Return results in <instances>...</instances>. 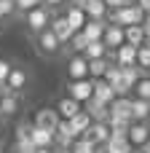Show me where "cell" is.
I'll return each mask as SVG.
<instances>
[{"label": "cell", "instance_id": "1", "mask_svg": "<svg viewBox=\"0 0 150 153\" xmlns=\"http://www.w3.org/2000/svg\"><path fill=\"white\" fill-rule=\"evenodd\" d=\"M24 22H27V27L38 35V32H43V30L48 27V22H51V11H48L46 5L30 8V11H24Z\"/></svg>", "mask_w": 150, "mask_h": 153}, {"label": "cell", "instance_id": "2", "mask_svg": "<svg viewBox=\"0 0 150 153\" xmlns=\"http://www.w3.org/2000/svg\"><path fill=\"white\" fill-rule=\"evenodd\" d=\"M126 140H129L132 148H142V145L150 140V126L145 124V121H132L129 129H126Z\"/></svg>", "mask_w": 150, "mask_h": 153}, {"label": "cell", "instance_id": "3", "mask_svg": "<svg viewBox=\"0 0 150 153\" xmlns=\"http://www.w3.org/2000/svg\"><path fill=\"white\" fill-rule=\"evenodd\" d=\"M86 143H91V145H105L107 140H110V126L105 124V121H91V126L81 134Z\"/></svg>", "mask_w": 150, "mask_h": 153}, {"label": "cell", "instance_id": "4", "mask_svg": "<svg viewBox=\"0 0 150 153\" xmlns=\"http://www.w3.org/2000/svg\"><path fill=\"white\" fill-rule=\"evenodd\" d=\"M67 97H72L75 102H89L91 100V78H83V81H70L67 83Z\"/></svg>", "mask_w": 150, "mask_h": 153}, {"label": "cell", "instance_id": "5", "mask_svg": "<svg viewBox=\"0 0 150 153\" xmlns=\"http://www.w3.org/2000/svg\"><path fill=\"white\" fill-rule=\"evenodd\" d=\"M110 59H113L118 67L137 65V48H134V46H129V43H121L115 51H110Z\"/></svg>", "mask_w": 150, "mask_h": 153}, {"label": "cell", "instance_id": "6", "mask_svg": "<svg viewBox=\"0 0 150 153\" xmlns=\"http://www.w3.org/2000/svg\"><path fill=\"white\" fill-rule=\"evenodd\" d=\"M102 43H105V48H107V51H115V48H118V46L123 43V27H118V24H110V22H105Z\"/></svg>", "mask_w": 150, "mask_h": 153}, {"label": "cell", "instance_id": "7", "mask_svg": "<svg viewBox=\"0 0 150 153\" xmlns=\"http://www.w3.org/2000/svg\"><path fill=\"white\" fill-rule=\"evenodd\" d=\"M67 75H70V81H83V78H89V59H86L83 54H75V56L67 62Z\"/></svg>", "mask_w": 150, "mask_h": 153}, {"label": "cell", "instance_id": "8", "mask_svg": "<svg viewBox=\"0 0 150 153\" xmlns=\"http://www.w3.org/2000/svg\"><path fill=\"white\" fill-rule=\"evenodd\" d=\"M48 30L56 35L59 46L70 43V38H72V30H70V24H67V19H64V16H51V22H48Z\"/></svg>", "mask_w": 150, "mask_h": 153}, {"label": "cell", "instance_id": "9", "mask_svg": "<svg viewBox=\"0 0 150 153\" xmlns=\"http://www.w3.org/2000/svg\"><path fill=\"white\" fill-rule=\"evenodd\" d=\"M24 86H27V73H24L21 67H11V73H8V78H5V83H3V89L11 91V94H19V91H24Z\"/></svg>", "mask_w": 150, "mask_h": 153}, {"label": "cell", "instance_id": "10", "mask_svg": "<svg viewBox=\"0 0 150 153\" xmlns=\"http://www.w3.org/2000/svg\"><path fill=\"white\" fill-rule=\"evenodd\" d=\"M91 100L99 102V105H110V102L115 100V94H113V89L107 86V81L97 78V81H91Z\"/></svg>", "mask_w": 150, "mask_h": 153}, {"label": "cell", "instance_id": "11", "mask_svg": "<svg viewBox=\"0 0 150 153\" xmlns=\"http://www.w3.org/2000/svg\"><path fill=\"white\" fill-rule=\"evenodd\" d=\"M56 124H59V116H56L54 108H40L35 113V121H32V126H40V129H48V132H54Z\"/></svg>", "mask_w": 150, "mask_h": 153}, {"label": "cell", "instance_id": "12", "mask_svg": "<svg viewBox=\"0 0 150 153\" xmlns=\"http://www.w3.org/2000/svg\"><path fill=\"white\" fill-rule=\"evenodd\" d=\"M81 8H83L86 19H94V22H105L107 19V8H105L102 0H83Z\"/></svg>", "mask_w": 150, "mask_h": 153}, {"label": "cell", "instance_id": "13", "mask_svg": "<svg viewBox=\"0 0 150 153\" xmlns=\"http://www.w3.org/2000/svg\"><path fill=\"white\" fill-rule=\"evenodd\" d=\"M54 110H56V116H59V118H64V121H67V118H72L75 113H81V110H83V105H81V102H75L72 97H62V100L56 102V108H54Z\"/></svg>", "mask_w": 150, "mask_h": 153}, {"label": "cell", "instance_id": "14", "mask_svg": "<svg viewBox=\"0 0 150 153\" xmlns=\"http://www.w3.org/2000/svg\"><path fill=\"white\" fill-rule=\"evenodd\" d=\"M64 19H67V24H70V30H72V32H81V30H83V24L89 22V19H86V13H83V8H81V5H75V3L67 8Z\"/></svg>", "mask_w": 150, "mask_h": 153}, {"label": "cell", "instance_id": "15", "mask_svg": "<svg viewBox=\"0 0 150 153\" xmlns=\"http://www.w3.org/2000/svg\"><path fill=\"white\" fill-rule=\"evenodd\" d=\"M38 48L43 51V54H56L62 46H59V40H56V35L46 27L43 32H38Z\"/></svg>", "mask_w": 150, "mask_h": 153}, {"label": "cell", "instance_id": "16", "mask_svg": "<svg viewBox=\"0 0 150 153\" xmlns=\"http://www.w3.org/2000/svg\"><path fill=\"white\" fill-rule=\"evenodd\" d=\"M30 143H32L35 148H54V132H48V129H40V126H32Z\"/></svg>", "mask_w": 150, "mask_h": 153}, {"label": "cell", "instance_id": "17", "mask_svg": "<svg viewBox=\"0 0 150 153\" xmlns=\"http://www.w3.org/2000/svg\"><path fill=\"white\" fill-rule=\"evenodd\" d=\"M67 124H70V129H72V134L75 137H81L89 126H91V116L86 113V110H81V113H75L72 118H67Z\"/></svg>", "mask_w": 150, "mask_h": 153}, {"label": "cell", "instance_id": "18", "mask_svg": "<svg viewBox=\"0 0 150 153\" xmlns=\"http://www.w3.org/2000/svg\"><path fill=\"white\" fill-rule=\"evenodd\" d=\"M123 43L140 48L145 43V32H142V24H132V27H123Z\"/></svg>", "mask_w": 150, "mask_h": 153}, {"label": "cell", "instance_id": "19", "mask_svg": "<svg viewBox=\"0 0 150 153\" xmlns=\"http://www.w3.org/2000/svg\"><path fill=\"white\" fill-rule=\"evenodd\" d=\"M102 151H105V153H132L134 148L129 145L126 137H115V134H110V140L102 145Z\"/></svg>", "mask_w": 150, "mask_h": 153}, {"label": "cell", "instance_id": "20", "mask_svg": "<svg viewBox=\"0 0 150 153\" xmlns=\"http://www.w3.org/2000/svg\"><path fill=\"white\" fill-rule=\"evenodd\" d=\"M19 110V94H11V91H5L3 94V100H0V118H8V116H13Z\"/></svg>", "mask_w": 150, "mask_h": 153}, {"label": "cell", "instance_id": "21", "mask_svg": "<svg viewBox=\"0 0 150 153\" xmlns=\"http://www.w3.org/2000/svg\"><path fill=\"white\" fill-rule=\"evenodd\" d=\"M83 35H86V40L91 43V40H102V32H105V22H94V19H89L86 24H83V30H81Z\"/></svg>", "mask_w": 150, "mask_h": 153}, {"label": "cell", "instance_id": "22", "mask_svg": "<svg viewBox=\"0 0 150 153\" xmlns=\"http://www.w3.org/2000/svg\"><path fill=\"white\" fill-rule=\"evenodd\" d=\"M150 116V102H145V100H132V121H148Z\"/></svg>", "mask_w": 150, "mask_h": 153}, {"label": "cell", "instance_id": "23", "mask_svg": "<svg viewBox=\"0 0 150 153\" xmlns=\"http://www.w3.org/2000/svg\"><path fill=\"white\" fill-rule=\"evenodd\" d=\"M110 62H113L110 56H105V59H89V78H91V81H97V78H102Z\"/></svg>", "mask_w": 150, "mask_h": 153}, {"label": "cell", "instance_id": "24", "mask_svg": "<svg viewBox=\"0 0 150 153\" xmlns=\"http://www.w3.org/2000/svg\"><path fill=\"white\" fill-rule=\"evenodd\" d=\"M83 56H86V59H105V56H107V48H105L102 40H91V43L83 48Z\"/></svg>", "mask_w": 150, "mask_h": 153}, {"label": "cell", "instance_id": "25", "mask_svg": "<svg viewBox=\"0 0 150 153\" xmlns=\"http://www.w3.org/2000/svg\"><path fill=\"white\" fill-rule=\"evenodd\" d=\"M142 75H145V70H140L137 65H129V67H121V78H123V81H126L129 86H134V83H137V81H140Z\"/></svg>", "mask_w": 150, "mask_h": 153}, {"label": "cell", "instance_id": "26", "mask_svg": "<svg viewBox=\"0 0 150 153\" xmlns=\"http://www.w3.org/2000/svg\"><path fill=\"white\" fill-rule=\"evenodd\" d=\"M132 89H134L137 100H145V102H150V78H148V75H142V78H140V81H137Z\"/></svg>", "mask_w": 150, "mask_h": 153}, {"label": "cell", "instance_id": "27", "mask_svg": "<svg viewBox=\"0 0 150 153\" xmlns=\"http://www.w3.org/2000/svg\"><path fill=\"white\" fill-rule=\"evenodd\" d=\"M137 67H140V70H145V73L150 70V48L145 46V43L137 48Z\"/></svg>", "mask_w": 150, "mask_h": 153}, {"label": "cell", "instance_id": "28", "mask_svg": "<svg viewBox=\"0 0 150 153\" xmlns=\"http://www.w3.org/2000/svg\"><path fill=\"white\" fill-rule=\"evenodd\" d=\"M70 46H72V51H75V54H83V48L89 46V40H86V35H83V32H72Z\"/></svg>", "mask_w": 150, "mask_h": 153}, {"label": "cell", "instance_id": "29", "mask_svg": "<svg viewBox=\"0 0 150 153\" xmlns=\"http://www.w3.org/2000/svg\"><path fill=\"white\" fill-rule=\"evenodd\" d=\"M30 134H32V121H21L16 126V140H30Z\"/></svg>", "mask_w": 150, "mask_h": 153}, {"label": "cell", "instance_id": "30", "mask_svg": "<svg viewBox=\"0 0 150 153\" xmlns=\"http://www.w3.org/2000/svg\"><path fill=\"white\" fill-rule=\"evenodd\" d=\"M13 153H35V145L30 140H16L13 143Z\"/></svg>", "mask_w": 150, "mask_h": 153}, {"label": "cell", "instance_id": "31", "mask_svg": "<svg viewBox=\"0 0 150 153\" xmlns=\"http://www.w3.org/2000/svg\"><path fill=\"white\" fill-rule=\"evenodd\" d=\"M38 5H43V0H13V8H19V11H30Z\"/></svg>", "mask_w": 150, "mask_h": 153}, {"label": "cell", "instance_id": "32", "mask_svg": "<svg viewBox=\"0 0 150 153\" xmlns=\"http://www.w3.org/2000/svg\"><path fill=\"white\" fill-rule=\"evenodd\" d=\"M13 13V0H0V19Z\"/></svg>", "mask_w": 150, "mask_h": 153}, {"label": "cell", "instance_id": "33", "mask_svg": "<svg viewBox=\"0 0 150 153\" xmlns=\"http://www.w3.org/2000/svg\"><path fill=\"white\" fill-rule=\"evenodd\" d=\"M8 73H11V62H8V59H0V86L5 83Z\"/></svg>", "mask_w": 150, "mask_h": 153}, {"label": "cell", "instance_id": "34", "mask_svg": "<svg viewBox=\"0 0 150 153\" xmlns=\"http://www.w3.org/2000/svg\"><path fill=\"white\" fill-rule=\"evenodd\" d=\"M102 3H105V8H107V11H118V8H121V5H126L129 0H102Z\"/></svg>", "mask_w": 150, "mask_h": 153}, {"label": "cell", "instance_id": "35", "mask_svg": "<svg viewBox=\"0 0 150 153\" xmlns=\"http://www.w3.org/2000/svg\"><path fill=\"white\" fill-rule=\"evenodd\" d=\"M134 5H137L142 13H150V0H134Z\"/></svg>", "mask_w": 150, "mask_h": 153}, {"label": "cell", "instance_id": "36", "mask_svg": "<svg viewBox=\"0 0 150 153\" xmlns=\"http://www.w3.org/2000/svg\"><path fill=\"white\" fill-rule=\"evenodd\" d=\"M62 3H64V0H43V5H46L48 11H54V8H59Z\"/></svg>", "mask_w": 150, "mask_h": 153}, {"label": "cell", "instance_id": "37", "mask_svg": "<svg viewBox=\"0 0 150 153\" xmlns=\"http://www.w3.org/2000/svg\"><path fill=\"white\" fill-rule=\"evenodd\" d=\"M140 151H142V153H150V140L145 143V145H142V148H140Z\"/></svg>", "mask_w": 150, "mask_h": 153}, {"label": "cell", "instance_id": "38", "mask_svg": "<svg viewBox=\"0 0 150 153\" xmlns=\"http://www.w3.org/2000/svg\"><path fill=\"white\" fill-rule=\"evenodd\" d=\"M54 153H72V151H70V148H56Z\"/></svg>", "mask_w": 150, "mask_h": 153}, {"label": "cell", "instance_id": "39", "mask_svg": "<svg viewBox=\"0 0 150 153\" xmlns=\"http://www.w3.org/2000/svg\"><path fill=\"white\" fill-rule=\"evenodd\" d=\"M3 94H5V89H3V86H0V100H3Z\"/></svg>", "mask_w": 150, "mask_h": 153}, {"label": "cell", "instance_id": "40", "mask_svg": "<svg viewBox=\"0 0 150 153\" xmlns=\"http://www.w3.org/2000/svg\"><path fill=\"white\" fill-rule=\"evenodd\" d=\"M97 153H105V151H102V145H97Z\"/></svg>", "mask_w": 150, "mask_h": 153}, {"label": "cell", "instance_id": "41", "mask_svg": "<svg viewBox=\"0 0 150 153\" xmlns=\"http://www.w3.org/2000/svg\"><path fill=\"white\" fill-rule=\"evenodd\" d=\"M81 3H83V0H75V5H81Z\"/></svg>", "mask_w": 150, "mask_h": 153}, {"label": "cell", "instance_id": "42", "mask_svg": "<svg viewBox=\"0 0 150 153\" xmlns=\"http://www.w3.org/2000/svg\"><path fill=\"white\" fill-rule=\"evenodd\" d=\"M0 151H3V137H0Z\"/></svg>", "mask_w": 150, "mask_h": 153}, {"label": "cell", "instance_id": "43", "mask_svg": "<svg viewBox=\"0 0 150 153\" xmlns=\"http://www.w3.org/2000/svg\"><path fill=\"white\" fill-rule=\"evenodd\" d=\"M145 46H148V48H150V40H145Z\"/></svg>", "mask_w": 150, "mask_h": 153}, {"label": "cell", "instance_id": "44", "mask_svg": "<svg viewBox=\"0 0 150 153\" xmlns=\"http://www.w3.org/2000/svg\"><path fill=\"white\" fill-rule=\"evenodd\" d=\"M148 78H150V70H148Z\"/></svg>", "mask_w": 150, "mask_h": 153}, {"label": "cell", "instance_id": "45", "mask_svg": "<svg viewBox=\"0 0 150 153\" xmlns=\"http://www.w3.org/2000/svg\"><path fill=\"white\" fill-rule=\"evenodd\" d=\"M129 3H134V0H129Z\"/></svg>", "mask_w": 150, "mask_h": 153}, {"label": "cell", "instance_id": "46", "mask_svg": "<svg viewBox=\"0 0 150 153\" xmlns=\"http://www.w3.org/2000/svg\"><path fill=\"white\" fill-rule=\"evenodd\" d=\"M148 121H150V116H148Z\"/></svg>", "mask_w": 150, "mask_h": 153}]
</instances>
